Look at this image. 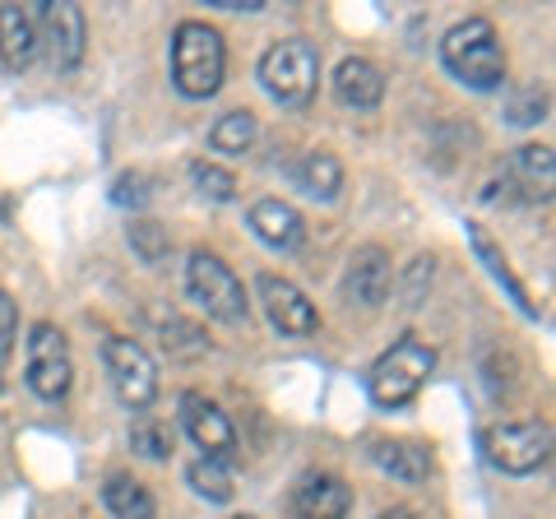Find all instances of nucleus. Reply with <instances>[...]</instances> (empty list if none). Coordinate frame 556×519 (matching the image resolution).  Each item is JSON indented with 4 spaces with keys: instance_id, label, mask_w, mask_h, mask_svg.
Wrapping results in <instances>:
<instances>
[{
    "instance_id": "4be33fe9",
    "label": "nucleus",
    "mask_w": 556,
    "mask_h": 519,
    "mask_svg": "<svg viewBox=\"0 0 556 519\" xmlns=\"http://www.w3.org/2000/svg\"><path fill=\"white\" fill-rule=\"evenodd\" d=\"M190 488H195L204 501H214V506H223V501H232V464L228 459H195L190 464Z\"/></svg>"
},
{
    "instance_id": "412c9836",
    "label": "nucleus",
    "mask_w": 556,
    "mask_h": 519,
    "mask_svg": "<svg viewBox=\"0 0 556 519\" xmlns=\"http://www.w3.org/2000/svg\"><path fill=\"white\" fill-rule=\"evenodd\" d=\"M102 501H108V510L116 519H153V496L149 488H139L135 478H108V488H102Z\"/></svg>"
},
{
    "instance_id": "7ed1b4c3",
    "label": "nucleus",
    "mask_w": 556,
    "mask_h": 519,
    "mask_svg": "<svg viewBox=\"0 0 556 519\" xmlns=\"http://www.w3.org/2000/svg\"><path fill=\"white\" fill-rule=\"evenodd\" d=\"M437 371V349H427L422 339H399L394 349L386 353L371 367L367 385H371V400L380 408H404L417 400V390L427 385V376Z\"/></svg>"
},
{
    "instance_id": "bb28decb",
    "label": "nucleus",
    "mask_w": 556,
    "mask_h": 519,
    "mask_svg": "<svg viewBox=\"0 0 556 519\" xmlns=\"http://www.w3.org/2000/svg\"><path fill=\"white\" fill-rule=\"evenodd\" d=\"M130 246H135V255L144 260V265H159L172 241H167V232L159 228V223H130Z\"/></svg>"
},
{
    "instance_id": "aec40b11",
    "label": "nucleus",
    "mask_w": 556,
    "mask_h": 519,
    "mask_svg": "<svg viewBox=\"0 0 556 519\" xmlns=\"http://www.w3.org/2000/svg\"><path fill=\"white\" fill-rule=\"evenodd\" d=\"M149 325H153V330H159V339H163L167 357H200V353H208L204 334H200L190 320L172 316V311H149Z\"/></svg>"
},
{
    "instance_id": "6ab92c4d",
    "label": "nucleus",
    "mask_w": 556,
    "mask_h": 519,
    "mask_svg": "<svg viewBox=\"0 0 556 519\" xmlns=\"http://www.w3.org/2000/svg\"><path fill=\"white\" fill-rule=\"evenodd\" d=\"M468 241H473V251H478V260H482V265L492 269V279H496V283H506V292L515 298V306L525 311L529 320H538V306L529 302V292L519 288V279H515V274H510V265H506V255L496 251V241L486 237V228H478V223H468Z\"/></svg>"
},
{
    "instance_id": "f03ea898",
    "label": "nucleus",
    "mask_w": 556,
    "mask_h": 519,
    "mask_svg": "<svg viewBox=\"0 0 556 519\" xmlns=\"http://www.w3.org/2000/svg\"><path fill=\"white\" fill-rule=\"evenodd\" d=\"M441 61L445 71L455 75L468 89H501L506 79V56H501V42H496V28L486 20H464L445 33L441 42Z\"/></svg>"
},
{
    "instance_id": "5701e85b",
    "label": "nucleus",
    "mask_w": 556,
    "mask_h": 519,
    "mask_svg": "<svg viewBox=\"0 0 556 519\" xmlns=\"http://www.w3.org/2000/svg\"><path fill=\"white\" fill-rule=\"evenodd\" d=\"M208 144L218 153H247L255 144V116L251 112H228L214 121V130H208Z\"/></svg>"
},
{
    "instance_id": "0eeeda50",
    "label": "nucleus",
    "mask_w": 556,
    "mask_h": 519,
    "mask_svg": "<svg viewBox=\"0 0 556 519\" xmlns=\"http://www.w3.org/2000/svg\"><path fill=\"white\" fill-rule=\"evenodd\" d=\"M102 367L112 376V390L121 394V404L144 413L153 400H159V367H153V357L139 349L135 339H121L112 334L102 343Z\"/></svg>"
},
{
    "instance_id": "39448f33",
    "label": "nucleus",
    "mask_w": 556,
    "mask_h": 519,
    "mask_svg": "<svg viewBox=\"0 0 556 519\" xmlns=\"http://www.w3.org/2000/svg\"><path fill=\"white\" fill-rule=\"evenodd\" d=\"M482 450L501 473L525 478L533 469H543L552 455V427L547 422H501L482 431Z\"/></svg>"
},
{
    "instance_id": "9b49d317",
    "label": "nucleus",
    "mask_w": 556,
    "mask_h": 519,
    "mask_svg": "<svg viewBox=\"0 0 556 519\" xmlns=\"http://www.w3.org/2000/svg\"><path fill=\"white\" fill-rule=\"evenodd\" d=\"M42 24H47V47L56 71H75L84 61V42H89V28H84V10L70 5V0H47L42 5Z\"/></svg>"
},
{
    "instance_id": "393cba45",
    "label": "nucleus",
    "mask_w": 556,
    "mask_h": 519,
    "mask_svg": "<svg viewBox=\"0 0 556 519\" xmlns=\"http://www.w3.org/2000/svg\"><path fill=\"white\" fill-rule=\"evenodd\" d=\"M130 445L144 459H167L172 455V427L159 422V418H149V413H139V418L130 422Z\"/></svg>"
},
{
    "instance_id": "c756f323",
    "label": "nucleus",
    "mask_w": 556,
    "mask_h": 519,
    "mask_svg": "<svg viewBox=\"0 0 556 519\" xmlns=\"http://www.w3.org/2000/svg\"><path fill=\"white\" fill-rule=\"evenodd\" d=\"M14 349V302H10V292H0V362L10 357Z\"/></svg>"
},
{
    "instance_id": "2f4dec72",
    "label": "nucleus",
    "mask_w": 556,
    "mask_h": 519,
    "mask_svg": "<svg viewBox=\"0 0 556 519\" xmlns=\"http://www.w3.org/2000/svg\"><path fill=\"white\" fill-rule=\"evenodd\" d=\"M380 519H417V515H413V510H404V506H394V510H386Z\"/></svg>"
},
{
    "instance_id": "20e7f679",
    "label": "nucleus",
    "mask_w": 556,
    "mask_h": 519,
    "mask_svg": "<svg viewBox=\"0 0 556 519\" xmlns=\"http://www.w3.org/2000/svg\"><path fill=\"white\" fill-rule=\"evenodd\" d=\"M316 79H320V56L302 38L274 42L265 61H260V84H265V93L278 107H306L316 98Z\"/></svg>"
},
{
    "instance_id": "2eb2a0df",
    "label": "nucleus",
    "mask_w": 556,
    "mask_h": 519,
    "mask_svg": "<svg viewBox=\"0 0 556 519\" xmlns=\"http://www.w3.org/2000/svg\"><path fill=\"white\" fill-rule=\"evenodd\" d=\"M38 24L20 5H0V61L5 71H28L38 61Z\"/></svg>"
},
{
    "instance_id": "c85d7f7f",
    "label": "nucleus",
    "mask_w": 556,
    "mask_h": 519,
    "mask_svg": "<svg viewBox=\"0 0 556 519\" xmlns=\"http://www.w3.org/2000/svg\"><path fill=\"white\" fill-rule=\"evenodd\" d=\"M149 181L139 177V172H126V177H116V186H112V200L116 204H149V190H144Z\"/></svg>"
},
{
    "instance_id": "f3484780",
    "label": "nucleus",
    "mask_w": 556,
    "mask_h": 519,
    "mask_svg": "<svg viewBox=\"0 0 556 519\" xmlns=\"http://www.w3.org/2000/svg\"><path fill=\"white\" fill-rule=\"evenodd\" d=\"M371 464L376 469H386L390 478H399V482H427V473H431L427 450L408 445V441H376L371 445Z\"/></svg>"
},
{
    "instance_id": "dca6fc26",
    "label": "nucleus",
    "mask_w": 556,
    "mask_h": 519,
    "mask_svg": "<svg viewBox=\"0 0 556 519\" xmlns=\"http://www.w3.org/2000/svg\"><path fill=\"white\" fill-rule=\"evenodd\" d=\"M334 93H339L343 107L367 112V107H376V102L386 98V75H380L371 61L348 56V61H339V71H334Z\"/></svg>"
},
{
    "instance_id": "ddd939ff",
    "label": "nucleus",
    "mask_w": 556,
    "mask_h": 519,
    "mask_svg": "<svg viewBox=\"0 0 556 519\" xmlns=\"http://www.w3.org/2000/svg\"><path fill=\"white\" fill-rule=\"evenodd\" d=\"M343 292H348V302H357V306H380L390 292V255L380 246L353 251L348 274H343Z\"/></svg>"
},
{
    "instance_id": "423d86ee",
    "label": "nucleus",
    "mask_w": 556,
    "mask_h": 519,
    "mask_svg": "<svg viewBox=\"0 0 556 519\" xmlns=\"http://www.w3.org/2000/svg\"><path fill=\"white\" fill-rule=\"evenodd\" d=\"M186 288H190V298H195L214 320H223V325L247 320V292H241V279L228 265H223L218 255H208V251L190 255Z\"/></svg>"
},
{
    "instance_id": "1a4fd4ad",
    "label": "nucleus",
    "mask_w": 556,
    "mask_h": 519,
    "mask_svg": "<svg viewBox=\"0 0 556 519\" xmlns=\"http://www.w3.org/2000/svg\"><path fill=\"white\" fill-rule=\"evenodd\" d=\"M260 302H265V316L278 334L306 339L320 330V316H316V306L306 302V292L298 283L278 279V274H260Z\"/></svg>"
},
{
    "instance_id": "b1692460",
    "label": "nucleus",
    "mask_w": 556,
    "mask_h": 519,
    "mask_svg": "<svg viewBox=\"0 0 556 519\" xmlns=\"http://www.w3.org/2000/svg\"><path fill=\"white\" fill-rule=\"evenodd\" d=\"M515 177L525 181L533 195H552V149L543 144H529V149H519L515 153Z\"/></svg>"
},
{
    "instance_id": "f257e3e1",
    "label": "nucleus",
    "mask_w": 556,
    "mask_h": 519,
    "mask_svg": "<svg viewBox=\"0 0 556 519\" xmlns=\"http://www.w3.org/2000/svg\"><path fill=\"white\" fill-rule=\"evenodd\" d=\"M223 71H228V47H223L218 28L200 20H186L172 33V84L186 98H214L223 89Z\"/></svg>"
},
{
    "instance_id": "cd10ccee",
    "label": "nucleus",
    "mask_w": 556,
    "mask_h": 519,
    "mask_svg": "<svg viewBox=\"0 0 556 519\" xmlns=\"http://www.w3.org/2000/svg\"><path fill=\"white\" fill-rule=\"evenodd\" d=\"M543 112H547V93H538V89L519 93L510 102V121H515V126H533V121H543Z\"/></svg>"
},
{
    "instance_id": "7c9ffc66",
    "label": "nucleus",
    "mask_w": 556,
    "mask_h": 519,
    "mask_svg": "<svg viewBox=\"0 0 556 519\" xmlns=\"http://www.w3.org/2000/svg\"><path fill=\"white\" fill-rule=\"evenodd\" d=\"M214 5H223V10H260L265 0H214Z\"/></svg>"
},
{
    "instance_id": "a211bd4d",
    "label": "nucleus",
    "mask_w": 556,
    "mask_h": 519,
    "mask_svg": "<svg viewBox=\"0 0 556 519\" xmlns=\"http://www.w3.org/2000/svg\"><path fill=\"white\" fill-rule=\"evenodd\" d=\"M292 177H298V186L306 190L311 200H334L343 190V163L334 159V153L316 149V153H306V159L292 167Z\"/></svg>"
},
{
    "instance_id": "a878e982",
    "label": "nucleus",
    "mask_w": 556,
    "mask_h": 519,
    "mask_svg": "<svg viewBox=\"0 0 556 519\" xmlns=\"http://www.w3.org/2000/svg\"><path fill=\"white\" fill-rule=\"evenodd\" d=\"M190 181H195V190L204 200H214V204H228L232 195H237V177L232 172H223V167H214V163H190Z\"/></svg>"
},
{
    "instance_id": "4468645a",
    "label": "nucleus",
    "mask_w": 556,
    "mask_h": 519,
    "mask_svg": "<svg viewBox=\"0 0 556 519\" xmlns=\"http://www.w3.org/2000/svg\"><path fill=\"white\" fill-rule=\"evenodd\" d=\"M292 510H298V519H343L353 510V492L334 473H311L292 496Z\"/></svg>"
},
{
    "instance_id": "9d476101",
    "label": "nucleus",
    "mask_w": 556,
    "mask_h": 519,
    "mask_svg": "<svg viewBox=\"0 0 556 519\" xmlns=\"http://www.w3.org/2000/svg\"><path fill=\"white\" fill-rule=\"evenodd\" d=\"M181 427L186 436L200 445L204 459H228L232 464V450H237V431L228 422V413H223L214 400H204V394H181Z\"/></svg>"
},
{
    "instance_id": "f8f14e48",
    "label": "nucleus",
    "mask_w": 556,
    "mask_h": 519,
    "mask_svg": "<svg viewBox=\"0 0 556 519\" xmlns=\"http://www.w3.org/2000/svg\"><path fill=\"white\" fill-rule=\"evenodd\" d=\"M251 232L265 241L269 251L292 255V251H302V241H306V223L283 200H260L255 210H251Z\"/></svg>"
},
{
    "instance_id": "473e14b6",
    "label": "nucleus",
    "mask_w": 556,
    "mask_h": 519,
    "mask_svg": "<svg viewBox=\"0 0 556 519\" xmlns=\"http://www.w3.org/2000/svg\"><path fill=\"white\" fill-rule=\"evenodd\" d=\"M237 519H255V515H237Z\"/></svg>"
},
{
    "instance_id": "6e6552de",
    "label": "nucleus",
    "mask_w": 556,
    "mask_h": 519,
    "mask_svg": "<svg viewBox=\"0 0 556 519\" xmlns=\"http://www.w3.org/2000/svg\"><path fill=\"white\" fill-rule=\"evenodd\" d=\"M70 380H75V362H70V349H65V334L56 325H33L28 334V390L38 400H65Z\"/></svg>"
}]
</instances>
